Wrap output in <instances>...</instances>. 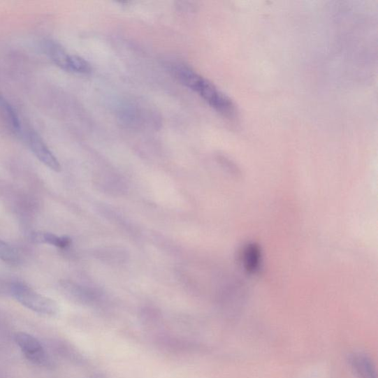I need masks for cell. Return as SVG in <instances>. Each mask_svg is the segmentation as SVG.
Wrapping results in <instances>:
<instances>
[{
    "label": "cell",
    "instance_id": "cell-2",
    "mask_svg": "<svg viewBox=\"0 0 378 378\" xmlns=\"http://www.w3.org/2000/svg\"><path fill=\"white\" fill-rule=\"evenodd\" d=\"M210 106L218 112L227 117L236 114V108L232 100L221 92L213 83L202 76L194 89Z\"/></svg>",
    "mask_w": 378,
    "mask_h": 378
},
{
    "label": "cell",
    "instance_id": "cell-8",
    "mask_svg": "<svg viewBox=\"0 0 378 378\" xmlns=\"http://www.w3.org/2000/svg\"><path fill=\"white\" fill-rule=\"evenodd\" d=\"M45 53L58 67L69 72L71 55L57 42L48 41L45 43Z\"/></svg>",
    "mask_w": 378,
    "mask_h": 378
},
{
    "label": "cell",
    "instance_id": "cell-1",
    "mask_svg": "<svg viewBox=\"0 0 378 378\" xmlns=\"http://www.w3.org/2000/svg\"><path fill=\"white\" fill-rule=\"evenodd\" d=\"M13 297L23 306L45 316H55L59 307L57 304L49 298L38 294L23 284L16 283L10 286Z\"/></svg>",
    "mask_w": 378,
    "mask_h": 378
},
{
    "label": "cell",
    "instance_id": "cell-7",
    "mask_svg": "<svg viewBox=\"0 0 378 378\" xmlns=\"http://www.w3.org/2000/svg\"><path fill=\"white\" fill-rule=\"evenodd\" d=\"M172 72L175 79L182 85L194 91L202 76L188 65L177 63L173 65Z\"/></svg>",
    "mask_w": 378,
    "mask_h": 378
},
{
    "label": "cell",
    "instance_id": "cell-3",
    "mask_svg": "<svg viewBox=\"0 0 378 378\" xmlns=\"http://www.w3.org/2000/svg\"><path fill=\"white\" fill-rule=\"evenodd\" d=\"M15 342L29 361L38 366L48 365V355L42 344L37 339L25 333H17Z\"/></svg>",
    "mask_w": 378,
    "mask_h": 378
},
{
    "label": "cell",
    "instance_id": "cell-5",
    "mask_svg": "<svg viewBox=\"0 0 378 378\" xmlns=\"http://www.w3.org/2000/svg\"><path fill=\"white\" fill-rule=\"evenodd\" d=\"M241 262L247 272H256L262 263V252L259 246L254 243L246 245L241 253Z\"/></svg>",
    "mask_w": 378,
    "mask_h": 378
},
{
    "label": "cell",
    "instance_id": "cell-11",
    "mask_svg": "<svg viewBox=\"0 0 378 378\" xmlns=\"http://www.w3.org/2000/svg\"><path fill=\"white\" fill-rule=\"evenodd\" d=\"M91 71H92V68L87 61L79 56L71 55L69 72L89 74Z\"/></svg>",
    "mask_w": 378,
    "mask_h": 378
},
{
    "label": "cell",
    "instance_id": "cell-6",
    "mask_svg": "<svg viewBox=\"0 0 378 378\" xmlns=\"http://www.w3.org/2000/svg\"><path fill=\"white\" fill-rule=\"evenodd\" d=\"M349 362L358 378H377L373 362L366 354L356 353L350 356Z\"/></svg>",
    "mask_w": 378,
    "mask_h": 378
},
{
    "label": "cell",
    "instance_id": "cell-4",
    "mask_svg": "<svg viewBox=\"0 0 378 378\" xmlns=\"http://www.w3.org/2000/svg\"><path fill=\"white\" fill-rule=\"evenodd\" d=\"M28 141L31 150L38 160L51 170L57 173L61 171V165L56 156L50 150L40 136L35 132H31L28 136Z\"/></svg>",
    "mask_w": 378,
    "mask_h": 378
},
{
    "label": "cell",
    "instance_id": "cell-9",
    "mask_svg": "<svg viewBox=\"0 0 378 378\" xmlns=\"http://www.w3.org/2000/svg\"><path fill=\"white\" fill-rule=\"evenodd\" d=\"M31 239L38 244H48L59 247H66L71 243V240L68 237L59 238L48 232H36L33 233Z\"/></svg>",
    "mask_w": 378,
    "mask_h": 378
},
{
    "label": "cell",
    "instance_id": "cell-12",
    "mask_svg": "<svg viewBox=\"0 0 378 378\" xmlns=\"http://www.w3.org/2000/svg\"><path fill=\"white\" fill-rule=\"evenodd\" d=\"M0 259L8 264H14L18 262L19 256L13 247L0 240Z\"/></svg>",
    "mask_w": 378,
    "mask_h": 378
},
{
    "label": "cell",
    "instance_id": "cell-10",
    "mask_svg": "<svg viewBox=\"0 0 378 378\" xmlns=\"http://www.w3.org/2000/svg\"><path fill=\"white\" fill-rule=\"evenodd\" d=\"M0 106L3 108L4 112L7 114L8 120L14 131L17 134H20L22 126L19 116L14 108L1 96H0Z\"/></svg>",
    "mask_w": 378,
    "mask_h": 378
}]
</instances>
